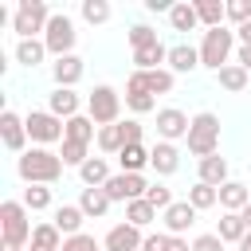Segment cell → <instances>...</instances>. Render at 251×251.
Masks as SVG:
<instances>
[{
    "label": "cell",
    "instance_id": "1",
    "mask_svg": "<svg viewBox=\"0 0 251 251\" xmlns=\"http://www.w3.org/2000/svg\"><path fill=\"white\" fill-rule=\"evenodd\" d=\"M16 173H20V180H27V184H47V188H51V184L63 176V157L51 153V149L31 145L27 153L16 157Z\"/></svg>",
    "mask_w": 251,
    "mask_h": 251
},
{
    "label": "cell",
    "instance_id": "2",
    "mask_svg": "<svg viewBox=\"0 0 251 251\" xmlns=\"http://www.w3.org/2000/svg\"><path fill=\"white\" fill-rule=\"evenodd\" d=\"M184 141H188V153H196L200 161L212 157V153H220V118H216L212 110H200V114L192 118Z\"/></svg>",
    "mask_w": 251,
    "mask_h": 251
},
{
    "label": "cell",
    "instance_id": "3",
    "mask_svg": "<svg viewBox=\"0 0 251 251\" xmlns=\"http://www.w3.org/2000/svg\"><path fill=\"white\" fill-rule=\"evenodd\" d=\"M51 16H55V12H51L43 0H20V4H16V16H12V31H16L20 39H35L39 31H47Z\"/></svg>",
    "mask_w": 251,
    "mask_h": 251
},
{
    "label": "cell",
    "instance_id": "4",
    "mask_svg": "<svg viewBox=\"0 0 251 251\" xmlns=\"http://www.w3.org/2000/svg\"><path fill=\"white\" fill-rule=\"evenodd\" d=\"M231 47H235V31H231V27H212V31H204V39H200V67L224 71L227 59H231Z\"/></svg>",
    "mask_w": 251,
    "mask_h": 251
},
{
    "label": "cell",
    "instance_id": "5",
    "mask_svg": "<svg viewBox=\"0 0 251 251\" xmlns=\"http://www.w3.org/2000/svg\"><path fill=\"white\" fill-rule=\"evenodd\" d=\"M86 114L94 118V126L102 129V126H118L122 122V94L114 90V86H94L90 94H86Z\"/></svg>",
    "mask_w": 251,
    "mask_h": 251
},
{
    "label": "cell",
    "instance_id": "6",
    "mask_svg": "<svg viewBox=\"0 0 251 251\" xmlns=\"http://www.w3.org/2000/svg\"><path fill=\"white\" fill-rule=\"evenodd\" d=\"M0 231H4V243H31V220H27V208L24 200H4L0 204Z\"/></svg>",
    "mask_w": 251,
    "mask_h": 251
},
{
    "label": "cell",
    "instance_id": "7",
    "mask_svg": "<svg viewBox=\"0 0 251 251\" xmlns=\"http://www.w3.org/2000/svg\"><path fill=\"white\" fill-rule=\"evenodd\" d=\"M27 137L43 149V145H55V141H67V122L63 118H55L51 110H31L27 118Z\"/></svg>",
    "mask_w": 251,
    "mask_h": 251
},
{
    "label": "cell",
    "instance_id": "8",
    "mask_svg": "<svg viewBox=\"0 0 251 251\" xmlns=\"http://www.w3.org/2000/svg\"><path fill=\"white\" fill-rule=\"evenodd\" d=\"M75 39H78V31H75V20H71L67 12H55V16H51V24H47V31H43V43H47V51H51L55 59H63V55H75Z\"/></svg>",
    "mask_w": 251,
    "mask_h": 251
},
{
    "label": "cell",
    "instance_id": "9",
    "mask_svg": "<svg viewBox=\"0 0 251 251\" xmlns=\"http://www.w3.org/2000/svg\"><path fill=\"white\" fill-rule=\"evenodd\" d=\"M102 188H106V196H110L114 204H129V200H141V196L149 192V180H145L141 173H114Z\"/></svg>",
    "mask_w": 251,
    "mask_h": 251
},
{
    "label": "cell",
    "instance_id": "10",
    "mask_svg": "<svg viewBox=\"0 0 251 251\" xmlns=\"http://www.w3.org/2000/svg\"><path fill=\"white\" fill-rule=\"evenodd\" d=\"M0 141H4V149L8 153H27V122L16 114V110H4L0 114Z\"/></svg>",
    "mask_w": 251,
    "mask_h": 251
},
{
    "label": "cell",
    "instance_id": "11",
    "mask_svg": "<svg viewBox=\"0 0 251 251\" xmlns=\"http://www.w3.org/2000/svg\"><path fill=\"white\" fill-rule=\"evenodd\" d=\"M188 126H192V118H188L184 110H176V106H165V110H157V137H161V141L188 137Z\"/></svg>",
    "mask_w": 251,
    "mask_h": 251
},
{
    "label": "cell",
    "instance_id": "12",
    "mask_svg": "<svg viewBox=\"0 0 251 251\" xmlns=\"http://www.w3.org/2000/svg\"><path fill=\"white\" fill-rule=\"evenodd\" d=\"M141 243H145L141 227H133V224H114V227L106 231V239H102V251H141Z\"/></svg>",
    "mask_w": 251,
    "mask_h": 251
},
{
    "label": "cell",
    "instance_id": "13",
    "mask_svg": "<svg viewBox=\"0 0 251 251\" xmlns=\"http://www.w3.org/2000/svg\"><path fill=\"white\" fill-rule=\"evenodd\" d=\"M149 169H153L157 176H173V173L180 169V149H176L173 141H157V145L149 149Z\"/></svg>",
    "mask_w": 251,
    "mask_h": 251
},
{
    "label": "cell",
    "instance_id": "14",
    "mask_svg": "<svg viewBox=\"0 0 251 251\" xmlns=\"http://www.w3.org/2000/svg\"><path fill=\"white\" fill-rule=\"evenodd\" d=\"M82 98L75 94V90H67V86H55L51 94H47V110L55 114V118H63V122H71V118H78L82 110Z\"/></svg>",
    "mask_w": 251,
    "mask_h": 251
},
{
    "label": "cell",
    "instance_id": "15",
    "mask_svg": "<svg viewBox=\"0 0 251 251\" xmlns=\"http://www.w3.org/2000/svg\"><path fill=\"white\" fill-rule=\"evenodd\" d=\"M161 220H165V231H169V235H184V231L196 224V208H192L188 200H176L173 208L161 212Z\"/></svg>",
    "mask_w": 251,
    "mask_h": 251
},
{
    "label": "cell",
    "instance_id": "16",
    "mask_svg": "<svg viewBox=\"0 0 251 251\" xmlns=\"http://www.w3.org/2000/svg\"><path fill=\"white\" fill-rule=\"evenodd\" d=\"M82 71H86V63H82L78 55H63V59L51 63V78H55V86H67V90H75V82L82 78Z\"/></svg>",
    "mask_w": 251,
    "mask_h": 251
},
{
    "label": "cell",
    "instance_id": "17",
    "mask_svg": "<svg viewBox=\"0 0 251 251\" xmlns=\"http://www.w3.org/2000/svg\"><path fill=\"white\" fill-rule=\"evenodd\" d=\"M200 67V47L192 43H173L169 47V71L173 75H192Z\"/></svg>",
    "mask_w": 251,
    "mask_h": 251
},
{
    "label": "cell",
    "instance_id": "18",
    "mask_svg": "<svg viewBox=\"0 0 251 251\" xmlns=\"http://www.w3.org/2000/svg\"><path fill=\"white\" fill-rule=\"evenodd\" d=\"M110 196H106V188H82L78 192V208H82V216L86 220H102L106 212H110Z\"/></svg>",
    "mask_w": 251,
    "mask_h": 251
},
{
    "label": "cell",
    "instance_id": "19",
    "mask_svg": "<svg viewBox=\"0 0 251 251\" xmlns=\"http://www.w3.org/2000/svg\"><path fill=\"white\" fill-rule=\"evenodd\" d=\"M82 220H86V216H82V208H78V204H59V208H55V216H51V224L63 231V239L78 235V231H82Z\"/></svg>",
    "mask_w": 251,
    "mask_h": 251
},
{
    "label": "cell",
    "instance_id": "20",
    "mask_svg": "<svg viewBox=\"0 0 251 251\" xmlns=\"http://www.w3.org/2000/svg\"><path fill=\"white\" fill-rule=\"evenodd\" d=\"M251 204V192H247V184H239V180H227V184H220V208L224 212H243Z\"/></svg>",
    "mask_w": 251,
    "mask_h": 251
},
{
    "label": "cell",
    "instance_id": "21",
    "mask_svg": "<svg viewBox=\"0 0 251 251\" xmlns=\"http://www.w3.org/2000/svg\"><path fill=\"white\" fill-rule=\"evenodd\" d=\"M192 8H196V16H200V27H204V31L224 27V20H227V4H220V0H196Z\"/></svg>",
    "mask_w": 251,
    "mask_h": 251
},
{
    "label": "cell",
    "instance_id": "22",
    "mask_svg": "<svg viewBox=\"0 0 251 251\" xmlns=\"http://www.w3.org/2000/svg\"><path fill=\"white\" fill-rule=\"evenodd\" d=\"M161 63H169V47L165 43H149V47L133 51V71H161Z\"/></svg>",
    "mask_w": 251,
    "mask_h": 251
},
{
    "label": "cell",
    "instance_id": "23",
    "mask_svg": "<svg viewBox=\"0 0 251 251\" xmlns=\"http://www.w3.org/2000/svg\"><path fill=\"white\" fill-rule=\"evenodd\" d=\"M27 247H31V251H63V231H59L55 224H35Z\"/></svg>",
    "mask_w": 251,
    "mask_h": 251
},
{
    "label": "cell",
    "instance_id": "24",
    "mask_svg": "<svg viewBox=\"0 0 251 251\" xmlns=\"http://www.w3.org/2000/svg\"><path fill=\"white\" fill-rule=\"evenodd\" d=\"M47 55H51V51H47L43 39H20V43H16V63H20V67H39Z\"/></svg>",
    "mask_w": 251,
    "mask_h": 251
},
{
    "label": "cell",
    "instance_id": "25",
    "mask_svg": "<svg viewBox=\"0 0 251 251\" xmlns=\"http://www.w3.org/2000/svg\"><path fill=\"white\" fill-rule=\"evenodd\" d=\"M216 235H220L224 243H235V247H239V239L247 235L243 216H239V212H224V216H220V224H216Z\"/></svg>",
    "mask_w": 251,
    "mask_h": 251
},
{
    "label": "cell",
    "instance_id": "26",
    "mask_svg": "<svg viewBox=\"0 0 251 251\" xmlns=\"http://www.w3.org/2000/svg\"><path fill=\"white\" fill-rule=\"evenodd\" d=\"M169 27H173V31H196V27H200V16H196V8H192L188 0L173 4V12H169Z\"/></svg>",
    "mask_w": 251,
    "mask_h": 251
},
{
    "label": "cell",
    "instance_id": "27",
    "mask_svg": "<svg viewBox=\"0 0 251 251\" xmlns=\"http://www.w3.org/2000/svg\"><path fill=\"white\" fill-rule=\"evenodd\" d=\"M78 176H82V184L86 188H102L114 173H110V165H106V157H90L82 169H78Z\"/></svg>",
    "mask_w": 251,
    "mask_h": 251
},
{
    "label": "cell",
    "instance_id": "28",
    "mask_svg": "<svg viewBox=\"0 0 251 251\" xmlns=\"http://www.w3.org/2000/svg\"><path fill=\"white\" fill-rule=\"evenodd\" d=\"M200 180H204V184H212V188L227 184V161H224L220 153L204 157V161H200Z\"/></svg>",
    "mask_w": 251,
    "mask_h": 251
},
{
    "label": "cell",
    "instance_id": "29",
    "mask_svg": "<svg viewBox=\"0 0 251 251\" xmlns=\"http://www.w3.org/2000/svg\"><path fill=\"white\" fill-rule=\"evenodd\" d=\"M153 220H157V208H153V204H149L145 196H141V200H129V204H126V224H133V227H141V231H145V227H149Z\"/></svg>",
    "mask_w": 251,
    "mask_h": 251
},
{
    "label": "cell",
    "instance_id": "30",
    "mask_svg": "<svg viewBox=\"0 0 251 251\" xmlns=\"http://www.w3.org/2000/svg\"><path fill=\"white\" fill-rule=\"evenodd\" d=\"M188 204H192L196 212H208V208H216V204H220V188H212V184L196 180V184L188 188Z\"/></svg>",
    "mask_w": 251,
    "mask_h": 251
},
{
    "label": "cell",
    "instance_id": "31",
    "mask_svg": "<svg viewBox=\"0 0 251 251\" xmlns=\"http://www.w3.org/2000/svg\"><path fill=\"white\" fill-rule=\"evenodd\" d=\"M216 82H220L224 90H231V94H239V90H247V71H243L239 63H227L224 71H216Z\"/></svg>",
    "mask_w": 251,
    "mask_h": 251
},
{
    "label": "cell",
    "instance_id": "32",
    "mask_svg": "<svg viewBox=\"0 0 251 251\" xmlns=\"http://www.w3.org/2000/svg\"><path fill=\"white\" fill-rule=\"evenodd\" d=\"M98 133H94V118L90 114H78V118H71L67 122V141H82V145H90Z\"/></svg>",
    "mask_w": 251,
    "mask_h": 251
},
{
    "label": "cell",
    "instance_id": "33",
    "mask_svg": "<svg viewBox=\"0 0 251 251\" xmlns=\"http://www.w3.org/2000/svg\"><path fill=\"white\" fill-rule=\"evenodd\" d=\"M118 161H122V173H141V169L149 165V149H145V145H126V149L118 153Z\"/></svg>",
    "mask_w": 251,
    "mask_h": 251
},
{
    "label": "cell",
    "instance_id": "34",
    "mask_svg": "<svg viewBox=\"0 0 251 251\" xmlns=\"http://www.w3.org/2000/svg\"><path fill=\"white\" fill-rule=\"evenodd\" d=\"M20 200H24L27 212H47V208H51V188H47V184H27Z\"/></svg>",
    "mask_w": 251,
    "mask_h": 251
},
{
    "label": "cell",
    "instance_id": "35",
    "mask_svg": "<svg viewBox=\"0 0 251 251\" xmlns=\"http://www.w3.org/2000/svg\"><path fill=\"white\" fill-rule=\"evenodd\" d=\"M94 141H98V149H102V153H122V149H126V137H122V126H102Z\"/></svg>",
    "mask_w": 251,
    "mask_h": 251
},
{
    "label": "cell",
    "instance_id": "36",
    "mask_svg": "<svg viewBox=\"0 0 251 251\" xmlns=\"http://www.w3.org/2000/svg\"><path fill=\"white\" fill-rule=\"evenodd\" d=\"M78 12H82V20H86V24H94V27L110 20V4H106V0H82V8H78Z\"/></svg>",
    "mask_w": 251,
    "mask_h": 251
},
{
    "label": "cell",
    "instance_id": "37",
    "mask_svg": "<svg viewBox=\"0 0 251 251\" xmlns=\"http://www.w3.org/2000/svg\"><path fill=\"white\" fill-rule=\"evenodd\" d=\"M145 75H149V90H153V94H173L176 75H173L169 67H161V71H145Z\"/></svg>",
    "mask_w": 251,
    "mask_h": 251
},
{
    "label": "cell",
    "instance_id": "38",
    "mask_svg": "<svg viewBox=\"0 0 251 251\" xmlns=\"http://www.w3.org/2000/svg\"><path fill=\"white\" fill-rule=\"evenodd\" d=\"M86 149L90 145H82V141H63V149H59V157H63V165H75V169H82L90 157H86Z\"/></svg>",
    "mask_w": 251,
    "mask_h": 251
},
{
    "label": "cell",
    "instance_id": "39",
    "mask_svg": "<svg viewBox=\"0 0 251 251\" xmlns=\"http://www.w3.org/2000/svg\"><path fill=\"white\" fill-rule=\"evenodd\" d=\"M126 35H129V47H133V51H141V47H149V43H161V39H157V31H153L149 24H133Z\"/></svg>",
    "mask_w": 251,
    "mask_h": 251
},
{
    "label": "cell",
    "instance_id": "40",
    "mask_svg": "<svg viewBox=\"0 0 251 251\" xmlns=\"http://www.w3.org/2000/svg\"><path fill=\"white\" fill-rule=\"evenodd\" d=\"M145 200L157 208V212H165V208H173L176 200H173V192L165 188V184H149V192H145Z\"/></svg>",
    "mask_w": 251,
    "mask_h": 251
},
{
    "label": "cell",
    "instance_id": "41",
    "mask_svg": "<svg viewBox=\"0 0 251 251\" xmlns=\"http://www.w3.org/2000/svg\"><path fill=\"white\" fill-rule=\"evenodd\" d=\"M227 20H231L235 27H243V24L251 20V0H227Z\"/></svg>",
    "mask_w": 251,
    "mask_h": 251
},
{
    "label": "cell",
    "instance_id": "42",
    "mask_svg": "<svg viewBox=\"0 0 251 251\" xmlns=\"http://www.w3.org/2000/svg\"><path fill=\"white\" fill-rule=\"evenodd\" d=\"M133 94H153V90H149V75H145V71H133V75L126 78V98H133Z\"/></svg>",
    "mask_w": 251,
    "mask_h": 251
},
{
    "label": "cell",
    "instance_id": "43",
    "mask_svg": "<svg viewBox=\"0 0 251 251\" xmlns=\"http://www.w3.org/2000/svg\"><path fill=\"white\" fill-rule=\"evenodd\" d=\"M63 251H102V247L94 243V235H86V231H78V235H71V239H63Z\"/></svg>",
    "mask_w": 251,
    "mask_h": 251
},
{
    "label": "cell",
    "instance_id": "44",
    "mask_svg": "<svg viewBox=\"0 0 251 251\" xmlns=\"http://www.w3.org/2000/svg\"><path fill=\"white\" fill-rule=\"evenodd\" d=\"M224 247H227V243H224L216 231H208V235H196V239H192V251H224Z\"/></svg>",
    "mask_w": 251,
    "mask_h": 251
},
{
    "label": "cell",
    "instance_id": "45",
    "mask_svg": "<svg viewBox=\"0 0 251 251\" xmlns=\"http://www.w3.org/2000/svg\"><path fill=\"white\" fill-rule=\"evenodd\" d=\"M126 106L133 114H149V110H157V98L153 94H133V98H126Z\"/></svg>",
    "mask_w": 251,
    "mask_h": 251
},
{
    "label": "cell",
    "instance_id": "46",
    "mask_svg": "<svg viewBox=\"0 0 251 251\" xmlns=\"http://www.w3.org/2000/svg\"><path fill=\"white\" fill-rule=\"evenodd\" d=\"M118 126H122L126 145H141V122H137V118H126V122H118Z\"/></svg>",
    "mask_w": 251,
    "mask_h": 251
},
{
    "label": "cell",
    "instance_id": "47",
    "mask_svg": "<svg viewBox=\"0 0 251 251\" xmlns=\"http://www.w3.org/2000/svg\"><path fill=\"white\" fill-rule=\"evenodd\" d=\"M169 231H149L145 235V243H141V251H169Z\"/></svg>",
    "mask_w": 251,
    "mask_h": 251
},
{
    "label": "cell",
    "instance_id": "48",
    "mask_svg": "<svg viewBox=\"0 0 251 251\" xmlns=\"http://www.w3.org/2000/svg\"><path fill=\"white\" fill-rule=\"evenodd\" d=\"M235 39H239V47H251V20L243 27H235Z\"/></svg>",
    "mask_w": 251,
    "mask_h": 251
},
{
    "label": "cell",
    "instance_id": "49",
    "mask_svg": "<svg viewBox=\"0 0 251 251\" xmlns=\"http://www.w3.org/2000/svg\"><path fill=\"white\" fill-rule=\"evenodd\" d=\"M235 63H239V67L251 75V47H239V51H235Z\"/></svg>",
    "mask_w": 251,
    "mask_h": 251
},
{
    "label": "cell",
    "instance_id": "50",
    "mask_svg": "<svg viewBox=\"0 0 251 251\" xmlns=\"http://www.w3.org/2000/svg\"><path fill=\"white\" fill-rule=\"evenodd\" d=\"M145 12H173L169 0H145Z\"/></svg>",
    "mask_w": 251,
    "mask_h": 251
},
{
    "label": "cell",
    "instance_id": "51",
    "mask_svg": "<svg viewBox=\"0 0 251 251\" xmlns=\"http://www.w3.org/2000/svg\"><path fill=\"white\" fill-rule=\"evenodd\" d=\"M169 251H192V243H188L184 235H173V239H169Z\"/></svg>",
    "mask_w": 251,
    "mask_h": 251
},
{
    "label": "cell",
    "instance_id": "52",
    "mask_svg": "<svg viewBox=\"0 0 251 251\" xmlns=\"http://www.w3.org/2000/svg\"><path fill=\"white\" fill-rule=\"evenodd\" d=\"M235 251H251V231H247V235L239 239V247H235Z\"/></svg>",
    "mask_w": 251,
    "mask_h": 251
},
{
    "label": "cell",
    "instance_id": "53",
    "mask_svg": "<svg viewBox=\"0 0 251 251\" xmlns=\"http://www.w3.org/2000/svg\"><path fill=\"white\" fill-rule=\"evenodd\" d=\"M239 216H243V224H247V231H251V204H247V208H243Z\"/></svg>",
    "mask_w": 251,
    "mask_h": 251
},
{
    "label": "cell",
    "instance_id": "54",
    "mask_svg": "<svg viewBox=\"0 0 251 251\" xmlns=\"http://www.w3.org/2000/svg\"><path fill=\"white\" fill-rule=\"evenodd\" d=\"M0 251H24L20 243H0Z\"/></svg>",
    "mask_w": 251,
    "mask_h": 251
}]
</instances>
